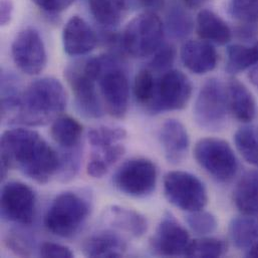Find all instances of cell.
<instances>
[{
	"mask_svg": "<svg viewBox=\"0 0 258 258\" xmlns=\"http://www.w3.org/2000/svg\"><path fill=\"white\" fill-rule=\"evenodd\" d=\"M156 84L157 80L151 70L144 69L137 74L134 82V95L139 104L149 106L155 94Z\"/></svg>",
	"mask_w": 258,
	"mask_h": 258,
	"instance_id": "f546056e",
	"label": "cell"
},
{
	"mask_svg": "<svg viewBox=\"0 0 258 258\" xmlns=\"http://www.w3.org/2000/svg\"><path fill=\"white\" fill-rule=\"evenodd\" d=\"M258 64V41L251 46L232 44L227 48L226 72L230 75L239 74Z\"/></svg>",
	"mask_w": 258,
	"mask_h": 258,
	"instance_id": "4316f807",
	"label": "cell"
},
{
	"mask_svg": "<svg viewBox=\"0 0 258 258\" xmlns=\"http://www.w3.org/2000/svg\"><path fill=\"white\" fill-rule=\"evenodd\" d=\"M229 111L227 90L217 79L204 83L194 105V120L201 129L218 132L227 122Z\"/></svg>",
	"mask_w": 258,
	"mask_h": 258,
	"instance_id": "8992f818",
	"label": "cell"
},
{
	"mask_svg": "<svg viewBox=\"0 0 258 258\" xmlns=\"http://www.w3.org/2000/svg\"><path fill=\"white\" fill-rule=\"evenodd\" d=\"M233 201L243 215L252 216L258 213L257 170H250L242 175L234 189Z\"/></svg>",
	"mask_w": 258,
	"mask_h": 258,
	"instance_id": "7402d4cb",
	"label": "cell"
},
{
	"mask_svg": "<svg viewBox=\"0 0 258 258\" xmlns=\"http://www.w3.org/2000/svg\"><path fill=\"white\" fill-rule=\"evenodd\" d=\"M186 223L191 231L198 236L211 235L218 228L216 216L203 210L188 213L186 216Z\"/></svg>",
	"mask_w": 258,
	"mask_h": 258,
	"instance_id": "1f68e13d",
	"label": "cell"
},
{
	"mask_svg": "<svg viewBox=\"0 0 258 258\" xmlns=\"http://www.w3.org/2000/svg\"><path fill=\"white\" fill-rule=\"evenodd\" d=\"M196 30L201 39L212 44L225 45L232 38V30L229 25L209 9H202L198 13Z\"/></svg>",
	"mask_w": 258,
	"mask_h": 258,
	"instance_id": "d6986e66",
	"label": "cell"
},
{
	"mask_svg": "<svg viewBox=\"0 0 258 258\" xmlns=\"http://www.w3.org/2000/svg\"><path fill=\"white\" fill-rule=\"evenodd\" d=\"M94 18L103 26L112 28L119 25L127 14V0H89Z\"/></svg>",
	"mask_w": 258,
	"mask_h": 258,
	"instance_id": "d4e9b609",
	"label": "cell"
},
{
	"mask_svg": "<svg viewBox=\"0 0 258 258\" xmlns=\"http://www.w3.org/2000/svg\"><path fill=\"white\" fill-rule=\"evenodd\" d=\"M106 220L114 228L135 238H140L148 231L147 218L136 210L114 205L106 211Z\"/></svg>",
	"mask_w": 258,
	"mask_h": 258,
	"instance_id": "44dd1931",
	"label": "cell"
},
{
	"mask_svg": "<svg viewBox=\"0 0 258 258\" xmlns=\"http://www.w3.org/2000/svg\"><path fill=\"white\" fill-rule=\"evenodd\" d=\"M143 7L147 8L148 11H156L162 8L166 0H137Z\"/></svg>",
	"mask_w": 258,
	"mask_h": 258,
	"instance_id": "60d3db41",
	"label": "cell"
},
{
	"mask_svg": "<svg viewBox=\"0 0 258 258\" xmlns=\"http://www.w3.org/2000/svg\"><path fill=\"white\" fill-rule=\"evenodd\" d=\"M158 180L156 165L147 158H132L114 176L115 187L124 195L145 198L153 194Z\"/></svg>",
	"mask_w": 258,
	"mask_h": 258,
	"instance_id": "30bf717a",
	"label": "cell"
},
{
	"mask_svg": "<svg viewBox=\"0 0 258 258\" xmlns=\"http://www.w3.org/2000/svg\"><path fill=\"white\" fill-rule=\"evenodd\" d=\"M229 13L243 24H256L258 0H230Z\"/></svg>",
	"mask_w": 258,
	"mask_h": 258,
	"instance_id": "836d02e7",
	"label": "cell"
},
{
	"mask_svg": "<svg viewBox=\"0 0 258 258\" xmlns=\"http://www.w3.org/2000/svg\"><path fill=\"white\" fill-rule=\"evenodd\" d=\"M229 237L237 249H248L258 241V223L248 215L235 217L229 224Z\"/></svg>",
	"mask_w": 258,
	"mask_h": 258,
	"instance_id": "484cf974",
	"label": "cell"
},
{
	"mask_svg": "<svg viewBox=\"0 0 258 258\" xmlns=\"http://www.w3.org/2000/svg\"><path fill=\"white\" fill-rule=\"evenodd\" d=\"M1 216L4 220L30 225L36 211V196L34 191L19 181H9L1 190Z\"/></svg>",
	"mask_w": 258,
	"mask_h": 258,
	"instance_id": "8fae6325",
	"label": "cell"
},
{
	"mask_svg": "<svg viewBox=\"0 0 258 258\" xmlns=\"http://www.w3.org/2000/svg\"><path fill=\"white\" fill-rule=\"evenodd\" d=\"M176 57V49L171 44H162L152 55L149 70L156 73H166L171 70Z\"/></svg>",
	"mask_w": 258,
	"mask_h": 258,
	"instance_id": "e575fe53",
	"label": "cell"
},
{
	"mask_svg": "<svg viewBox=\"0 0 258 258\" xmlns=\"http://www.w3.org/2000/svg\"><path fill=\"white\" fill-rule=\"evenodd\" d=\"M185 5L188 6L189 8H193V9H196V8H199V7H202L205 3H207L209 0H183Z\"/></svg>",
	"mask_w": 258,
	"mask_h": 258,
	"instance_id": "b9f144b4",
	"label": "cell"
},
{
	"mask_svg": "<svg viewBox=\"0 0 258 258\" xmlns=\"http://www.w3.org/2000/svg\"><path fill=\"white\" fill-rule=\"evenodd\" d=\"M97 43L95 31L84 18L75 15L68 20L62 31V44L69 55H86L95 49Z\"/></svg>",
	"mask_w": 258,
	"mask_h": 258,
	"instance_id": "9a60e30c",
	"label": "cell"
},
{
	"mask_svg": "<svg viewBox=\"0 0 258 258\" xmlns=\"http://www.w3.org/2000/svg\"><path fill=\"white\" fill-rule=\"evenodd\" d=\"M11 56L16 68L23 74L39 75L47 62L45 45L39 32L33 27L19 31L11 45Z\"/></svg>",
	"mask_w": 258,
	"mask_h": 258,
	"instance_id": "7c38bea8",
	"label": "cell"
},
{
	"mask_svg": "<svg viewBox=\"0 0 258 258\" xmlns=\"http://www.w3.org/2000/svg\"><path fill=\"white\" fill-rule=\"evenodd\" d=\"M40 9L50 12L58 13L67 10L76 0H31Z\"/></svg>",
	"mask_w": 258,
	"mask_h": 258,
	"instance_id": "74e56055",
	"label": "cell"
},
{
	"mask_svg": "<svg viewBox=\"0 0 258 258\" xmlns=\"http://www.w3.org/2000/svg\"><path fill=\"white\" fill-rule=\"evenodd\" d=\"M246 256H247V257H258V241L257 242H255L251 247H249V248L247 249Z\"/></svg>",
	"mask_w": 258,
	"mask_h": 258,
	"instance_id": "ee69618b",
	"label": "cell"
},
{
	"mask_svg": "<svg viewBox=\"0 0 258 258\" xmlns=\"http://www.w3.org/2000/svg\"><path fill=\"white\" fill-rule=\"evenodd\" d=\"M190 241L188 231L173 215L167 213L158 224L151 240V245L154 252L158 255L178 257L185 256Z\"/></svg>",
	"mask_w": 258,
	"mask_h": 258,
	"instance_id": "5bb4252c",
	"label": "cell"
},
{
	"mask_svg": "<svg viewBox=\"0 0 258 258\" xmlns=\"http://www.w3.org/2000/svg\"><path fill=\"white\" fill-rule=\"evenodd\" d=\"M126 137L127 132L123 128L109 126L92 128L88 133V140L93 148L122 143Z\"/></svg>",
	"mask_w": 258,
	"mask_h": 258,
	"instance_id": "4dcf8cb0",
	"label": "cell"
},
{
	"mask_svg": "<svg viewBox=\"0 0 258 258\" xmlns=\"http://www.w3.org/2000/svg\"><path fill=\"white\" fill-rule=\"evenodd\" d=\"M227 251L224 240L216 237L201 236L190 241L185 256L196 258H216L223 256Z\"/></svg>",
	"mask_w": 258,
	"mask_h": 258,
	"instance_id": "83f0119b",
	"label": "cell"
},
{
	"mask_svg": "<svg viewBox=\"0 0 258 258\" xmlns=\"http://www.w3.org/2000/svg\"><path fill=\"white\" fill-rule=\"evenodd\" d=\"M234 143L242 158L250 165L258 168V136L251 127H242L234 135Z\"/></svg>",
	"mask_w": 258,
	"mask_h": 258,
	"instance_id": "f1b7e54d",
	"label": "cell"
},
{
	"mask_svg": "<svg viewBox=\"0 0 258 258\" xmlns=\"http://www.w3.org/2000/svg\"><path fill=\"white\" fill-rule=\"evenodd\" d=\"M194 157L201 168L213 179L226 183L238 171V161L231 146L219 138H203L194 148Z\"/></svg>",
	"mask_w": 258,
	"mask_h": 258,
	"instance_id": "52a82bcc",
	"label": "cell"
},
{
	"mask_svg": "<svg viewBox=\"0 0 258 258\" xmlns=\"http://www.w3.org/2000/svg\"><path fill=\"white\" fill-rule=\"evenodd\" d=\"M83 132L82 124L70 116H59L50 128L51 138L60 150L80 148Z\"/></svg>",
	"mask_w": 258,
	"mask_h": 258,
	"instance_id": "cb8c5ba5",
	"label": "cell"
},
{
	"mask_svg": "<svg viewBox=\"0 0 258 258\" xmlns=\"http://www.w3.org/2000/svg\"><path fill=\"white\" fill-rule=\"evenodd\" d=\"M167 27L170 34L175 38H185L188 36L193 27L190 16L179 6H174L169 10L167 17Z\"/></svg>",
	"mask_w": 258,
	"mask_h": 258,
	"instance_id": "d6a6232c",
	"label": "cell"
},
{
	"mask_svg": "<svg viewBox=\"0 0 258 258\" xmlns=\"http://www.w3.org/2000/svg\"><path fill=\"white\" fill-rule=\"evenodd\" d=\"M101 71L98 86L101 99L109 114L117 119H123L128 112L130 85L128 76L113 54H102Z\"/></svg>",
	"mask_w": 258,
	"mask_h": 258,
	"instance_id": "277c9868",
	"label": "cell"
},
{
	"mask_svg": "<svg viewBox=\"0 0 258 258\" xmlns=\"http://www.w3.org/2000/svg\"><path fill=\"white\" fill-rule=\"evenodd\" d=\"M257 28L255 24H244L243 27L238 29V35L240 38L247 39V38H252L256 34Z\"/></svg>",
	"mask_w": 258,
	"mask_h": 258,
	"instance_id": "ab89813d",
	"label": "cell"
},
{
	"mask_svg": "<svg viewBox=\"0 0 258 258\" xmlns=\"http://www.w3.org/2000/svg\"><path fill=\"white\" fill-rule=\"evenodd\" d=\"M0 145L2 179L12 168L38 184H46L57 176L59 154L36 131L7 130L1 136Z\"/></svg>",
	"mask_w": 258,
	"mask_h": 258,
	"instance_id": "6da1fadb",
	"label": "cell"
},
{
	"mask_svg": "<svg viewBox=\"0 0 258 258\" xmlns=\"http://www.w3.org/2000/svg\"><path fill=\"white\" fill-rule=\"evenodd\" d=\"M78 111L86 118L98 119L104 115L102 99L97 90V80L86 70L85 63H75L66 71Z\"/></svg>",
	"mask_w": 258,
	"mask_h": 258,
	"instance_id": "4fadbf2b",
	"label": "cell"
},
{
	"mask_svg": "<svg viewBox=\"0 0 258 258\" xmlns=\"http://www.w3.org/2000/svg\"><path fill=\"white\" fill-rule=\"evenodd\" d=\"M6 243L8 247L19 255H29L30 254V240L28 237L21 235L19 232L11 233L8 235Z\"/></svg>",
	"mask_w": 258,
	"mask_h": 258,
	"instance_id": "8d00e7d4",
	"label": "cell"
},
{
	"mask_svg": "<svg viewBox=\"0 0 258 258\" xmlns=\"http://www.w3.org/2000/svg\"><path fill=\"white\" fill-rule=\"evenodd\" d=\"M88 257H121L127 251V243L122 236L112 230H103L90 235L82 245Z\"/></svg>",
	"mask_w": 258,
	"mask_h": 258,
	"instance_id": "ac0fdd59",
	"label": "cell"
},
{
	"mask_svg": "<svg viewBox=\"0 0 258 258\" xmlns=\"http://www.w3.org/2000/svg\"><path fill=\"white\" fill-rule=\"evenodd\" d=\"M163 188L167 200L188 213L203 210L208 203V192L204 183L189 172H168L164 176Z\"/></svg>",
	"mask_w": 258,
	"mask_h": 258,
	"instance_id": "ba28073f",
	"label": "cell"
},
{
	"mask_svg": "<svg viewBox=\"0 0 258 258\" xmlns=\"http://www.w3.org/2000/svg\"><path fill=\"white\" fill-rule=\"evenodd\" d=\"M248 78H249V81L252 83V85L258 88V64L251 68L248 74Z\"/></svg>",
	"mask_w": 258,
	"mask_h": 258,
	"instance_id": "7bdbcfd3",
	"label": "cell"
},
{
	"mask_svg": "<svg viewBox=\"0 0 258 258\" xmlns=\"http://www.w3.org/2000/svg\"><path fill=\"white\" fill-rule=\"evenodd\" d=\"M184 67L191 73L201 76L212 72L217 66L218 54L214 45L205 40H189L180 50Z\"/></svg>",
	"mask_w": 258,
	"mask_h": 258,
	"instance_id": "2e32d148",
	"label": "cell"
},
{
	"mask_svg": "<svg viewBox=\"0 0 258 258\" xmlns=\"http://www.w3.org/2000/svg\"><path fill=\"white\" fill-rule=\"evenodd\" d=\"M164 24L155 11H146L135 16L124 29L121 44L133 57L152 56L162 45Z\"/></svg>",
	"mask_w": 258,
	"mask_h": 258,
	"instance_id": "5b68a950",
	"label": "cell"
},
{
	"mask_svg": "<svg viewBox=\"0 0 258 258\" xmlns=\"http://www.w3.org/2000/svg\"><path fill=\"white\" fill-rule=\"evenodd\" d=\"M229 110L241 123L252 122L256 115V103L251 92L237 80H231L227 85Z\"/></svg>",
	"mask_w": 258,
	"mask_h": 258,
	"instance_id": "ffe728a7",
	"label": "cell"
},
{
	"mask_svg": "<svg viewBox=\"0 0 258 258\" xmlns=\"http://www.w3.org/2000/svg\"><path fill=\"white\" fill-rule=\"evenodd\" d=\"M192 95V84L180 71L170 70L157 81L154 97L147 107L152 115L183 110Z\"/></svg>",
	"mask_w": 258,
	"mask_h": 258,
	"instance_id": "9c48e42d",
	"label": "cell"
},
{
	"mask_svg": "<svg viewBox=\"0 0 258 258\" xmlns=\"http://www.w3.org/2000/svg\"><path fill=\"white\" fill-rule=\"evenodd\" d=\"M39 255L45 258H72L74 252L66 245L54 242H43L39 248Z\"/></svg>",
	"mask_w": 258,
	"mask_h": 258,
	"instance_id": "d590c367",
	"label": "cell"
},
{
	"mask_svg": "<svg viewBox=\"0 0 258 258\" xmlns=\"http://www.w3.org/2000/svg\"><path fill=\"white\" fill-rule=\"evenodd\" d=\"M93 149L94 151L87 166V172L93 178L104 177L122 159L126 152L125 146L122 143Z\"/></svg>",
	"mask_w": 258,
	"mask_h": 258,
	"instance_id": "603a6c76",
	"label": "cell"
},
{
	"mask_svg": "<svg viewBox=\"0 0 258 258\" xmlns=\"http://www.w3.org/2000/svg\"><path fill=\"white\" fill-rule=\"evenodd\" d=\"M13 2L12 0H1L0 3V22L4 26L8 24L13 14Z\"/></svg>",
	"mask_w": 258,
	"mask_h": 258,
	"instance_id": "f35d334b",
	"label": "cell"
},
{
	"mask_svg": "<svg viewBox=\"0 0 258 258\" xmlns=\"http://www.w3.org/2000/svg\"><path fill=\"white\" fill-rule=\"evenodd\" d=\"M159 140L169 163L177 165L184 160L190 147V138L188 131L180 121L167 120L160 129Z\"/></svg>",
	"mask_w": 258,
	"mask_h": 258,
	"instance_id": "e0dca14e",
	"label": "cell"
},
{
	"mask_svg": "<svg viewBox=\"0 0 258 258\" xmlns=\"http://www.w3.org/2000/svg\"><path fill=\"white\" fill-rule=\"evenodd\" d=\"M67 105L68 95L62 84L54 78H41L21 93L16 111L7 121L26 127L44 126L61 116Z\"/></svg>",
	"mask_w": 258,
	"mask_h": 258,
	"instance_id": "7a4b0ae2",
	"label": "cell"
},
{
	"mask_svg": "<svg viewBox=\"0 0 258 258\" xmlns=\"http://www.w3.org/2000/svg\"><path fill=\"white\" fill-rule=\"evenodd\" d=\"M89 200L73 191L57 195L44 216V226L52 234L70 238L75 236L87 222L91 214Z\"/></svg>",
	"mask_w": 258,
	"mask_h": 258,
	"instance_id": "3957f363",
	"label": "cell"
}]
</instances>
